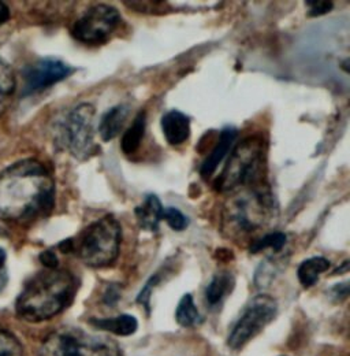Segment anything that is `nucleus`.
<instances>
[{
	"label": "nucleus",
	"instance_id": "f257e3e1",
	"mask_svg": "<svg viewBox=\"0 0 350 356\" xmlns=\"http://www.w3.org/2000/svg\"><path fill=\"white\" fill-rule=\"evenodd\" d=\"M53 204L55 182L39 161H19L0 173V220L29 222L48 216Z\"/></svg>",
	"mask_w": 350,
	"mask_h": 356
},
{
	"label": "nucleus",
	"instance_id": "f03ea898",
	"mask_svg": "<svg viewBox=\"0 0 350 356\" xmlns=\"http://www.w3.org/2000/svg\"><path fill=\"white\" fill-rule=\"evenodd\" d=\"M76 277L62 268H45L29 280L17 300V312L29 322H42L67 309L77 293Z\"/></svg>",
	"mask_w": 350,
	"mask_h": 356
},
{
	"label": "nucleus",
	"instance_id": "7ed1b4c3",
	"mask_svg": "<svg viewBox=\"0 0 350 356\" xmlns=\"http://www.w3.org/2000/svg\"><path fill=\"white\" fill-rule=\"evenodd\" d=\"M275 214L272 192L262 184L231 196L223 210L222 229L230 236L248 234L260 229Z\"/></svg>",
	"mask_w": 350,
	"mask_h": 356
},
{
	"label": "nucleus",
	"instance_id": "20e7f679",
	"mask_svg": "<svg viewBox=\"0 0 350 356\" xmlns=\"http://www.w3.org/2000/svg\"><path fill=\"white\" fill-rule=\"evenodd\" d=\"M267 144L260 134L244 138L233 151L226 168L215 181L219 192H235L264 184Z\"/></svg>",
	"mask_w": 350,
	"mask_h": 356
},
{
	"label": "nucleus",
	"instance_id": "39448f33",
	"mask_svg": "<svg viewBox=\"0 0 350 356\" xmlns=\"http://www.w3.org/2000/svg\"><path fill=\"white\" fill-rule=\"evenodd\" d=\"M122 226L112 216H104L88 225L78 236L73 238V252L89 267L111 266L121 251Z\"/></svg>",
	"mask_w": 350,
	"mask_h": 356
},
{
	"label": "nucleus",
	"instance_id": "423d86ee",
	"mask_svg": "<svg viewBox=\"0 0 350 356\" xmlns=\"http://www.w3.org/2000/svg\"><path fill=\"white\" fill-rule=\"evenodd\" d=\"M39 356H121L117 344L76 327H63L49 334Z\"/></svg>",
	"mask_w": 350,
	"mask_h": 356
},
{
	"label": "nucleus",
	"instance_id": "0eeeda50",
	"mask_svg": "<svg viewBox=\"0 0 350 356\" xmlns=\"http://www.w3.org/2000/svg\"><path fill=\"white\" fill-rule=\"evenodd\" d=\"M94 117V106L81 103L67 114L60 127V141L63 147L77 159H85L93 151Z\"/></svg>",
	"mask_w": 350,
	"mask_h": 356
},
{
	"label": "nucleus",
	"instance_id": "6e6552de",
	"mask_svg": "<svg viewBox=\"0 0 350 356\" xmlns=\"http://www.w3.org/2000/svg\"><path fill=\"white\" fill-rule=\"evenodd\" d=\"M122 22L121 13L108 4H94L74 22L72 36L85 45H100L117 32Z\"/></svg>",
	"mask_w": 350,
	"mask_h": 356
},
{
	"label": "nucleus",
	"instance_id": "1a4fd4ad",
	"mask_svg": "<svg viewBox=\"0 0 350 356\" xmlns=\"http://www.w3.org/2000/svg\"><path fill=\"white\" fill-rule=\"evenodd\" d=\"M278 305L275 299L268 295L255 296L245 310L241 318L233 327L228 336V347L231 350L242 348L249 340L256 337L262 330L265 329L276 316Z\"/></svg>",
	"mask_w": 350,
	"mask_h": 356
},
{
	"label": "nucleus",
	"instance_id": "9d476101",
	"mask_svg": "<svg viewBox=\"0 0 350 356\" xmlns=\"http://www.w3.org/2000/svg\"><path fill=\"white\" fill-rule=\"evenodd\" d=\"M73 73V67L60 59L45 58L29 66L24 73V95L49 88Z\"/></svg>",
	"mask_w": 350,
	"mask_h": 356
},
{
	"label": "nucleus",
	"instance_id": "9b49d317",
	"mask_svg": "<svg viewBox=\"0 0 350 356\" xmlns=\"http://www.w3.org/2000/svg\"><path fill=\"white\" fill-rule=\"evenodd\" d=\"M237 136H238V131L235 128L222 129V132L219 134L218 141L215 143L210 155L206 158V161L201 165V169H200L201 177L207 179L217 172L219 165L223 162L226 155L233 148V144L235 143Z\"/></svg>",
	"mask_w": 350,
	"mask_h": 356
},
{
	"label": "nucleus",
	"instance_id": "f8f14e48",
	"mask_svg": "<svg viewBox=\"0 0 350 356\" xmlns=\"http://www.w3.org/2000/svg\"><path fill=\"white\" fill-rule=\"evenodd\" d=\"M160 127L170 145H181L190 137V118L178 110L166 113L162 117Z\"/></svg>",
	"mask_w": 350,
	"mask_h": 356
},
{
	"label": "nucleus",
	"instance_id": "ddd939ff",
	"mask_svg": "<svg viewBox=\"0 0 350 356\" xmlns=\"http://www.w3.org/2000/svg\"><path fill=\"white\" fill-rule=\"evenodd\" d=\"M163 210L165 207L156 195H147L144 202L134 210L140 227L147 232H158Z\"/></svg>",
	"mask_w": 350,
	"mask_h": 356
},
{
	"label": "nucleus",
	"instance_id": "4468645a",
	"mask_svg": "<svg viewBox=\"0 0 350 356\" xmlns=\"http://www.w3.org/2000/svg\"><path fill=\"white\" fill-rule=\"evenodd\" d=\"M131 114V108L126 104H118L111 107L100 120L99 134L103 141L108 143L114 140L124 129Z\"/></svg>",
	"mask_w": 350,
	"mask_h": 356
},
{
	"label": "nucleus",
	"instance_id": "2eb2a0df",
	"mask_svg": "<svg viewBox=\"0 0 350 356\" xmlns=\"http://www.w3.org/2000/svg\"><path fill=\"white\" fill-rule=\"evenodd\" d=\"M235 286V278L230 271L217 273L206 289V300L208 306L217 307L223 300L231 295Z\"/></svg>",
	"mask_w": 350,
	"mask_h": 356
},
{
	"label": "nucleus",
	"instance_id": "dca6fc26",
	"mask_svg": "<svg viewBox=\"0 0 350 356\" xmlns=\"http://www.w3.org/2000/svg\"><path fill=\"white\" fill-rule=\"evenodd\" d=\"M330 266V261L324 257H312L306 259L297 271L299 281L304 288H310L319 281V277L326 273Z\"/></svg>",
	"mask_w": 350,
	"mask_h": 356
},
{
	"label": "nucleus",
	"instance_id": "f3484780",
	"mask_svg": "<svg viewBox=\"0 0 350 356\" xmlns=\"http://www.w3.org/2000/svg\"><path fill=\"white\" fill-rule=\"evenodd\" d=\"M145 128H147V113L140 111L135 115L131 128L124 134V137L121 140V148L125 155H131L140 148L142 138L145 136Z\"/></svg>",
	"mask_w": 350,
	"mask_h": 356
},
{
	"label": "nucleus",
	"instance_id": "a211bd4d",
	"mask_svg": "<svg viewBox=\"0 0 350 356\" xmlns=\"http://www.w3.org/2000/svg\"><path fill=\"white\" fill-rule=\"evenodd\" d=\"M92 323L106 332L118 334V336H131L138 326V322L134 316L124 314L115 318H107V319H92Z\"/></svg>",
	"mask_w": 350,
	"mask_h": 356
},
{
	"label": "nucleus",
	"instance_id": "6ab92c4d",
	"mask_svg": "<svg viewBox=\"0 0 350 356\" xmlns=\"http://www.w3.org/2000/svg\"><path fill=\"white\" fill-rule=\"evenodd\" d=\"M17 88L15 76L7 62L0 58V117L8 107Z\"/></svg>",
	"mask_w": 350,
	"mask_h": 356
},
{
	"label": "nucleus",
	"instance_id": "aec40b11",
	"mask_svg": "<svg viewBox=\"0 0 350 356\" xmlns=\"http://www.w3.org/2000/svg\"><path fill=\"white\" fill-rule=\"evenodd\" d=\"M175 318L176 322L182 326H193L200 321V312L197 310L193 296L186 293L185 296H182V299L178 303V307L175 310Z\"/></svg>",
	"mask_w": 350,
	"mask_h": 356
},
{
	"label": "nucleus",
	"instance_id": "412c9836",
	"mask_svg": "<svg viewBox=\"0 0 350 356\" xmlns=\"http://www.w3.org/2000/svg\"><path fill=\"white\" fill-rule=\"evenodd\" d=\"M288 236L282 232H274L262 236L260 238H256L251 247L249 251L252 254H259L262 251H265L267 248H271L274 252H281L282 248L286 245Z\"/></svg>",
	"mask_w": 350,
	"mask_h": 356
},
{
	"label": "nucleus",
	"instance_id": "4be33fe9",
	"mask_svg": "<svg viewBox=\"0 0 350 356\" xmlns=\"http://www.w3.org/2000/svg\"><path fill=\"white\" fill-rule=\"evenodd\" d=\"M162 221H166L175 232H182L189 226V218L175 207H165Z\"/></svg>",
	"mask_w": 350,
	"mask_h": 356
},
{
	"label": "nucleus",
	"instance_id": "5701e85b",
	"mask_svg": "<svg viewBox=\"0 0 350 356\" xmlns=\"http://www.w3.org/2000/svg\"><path fill=\"white\" fill-rule=\"evenodd\" d=\"M19 341L8 332L0 327V356H22Z\"/></svg>",
	"mask_w": 350,
	"mask_h": 356
},
{
	"label": "nucleus",
	"instance_id": "b1692460",
	"mask_svg": "<svg viewBox=\"0 0 350 356\" xmlns=\"http://www.w3.org/2000/svg\"><path fill=\"white\" fill-rule=\"evenodd\" d=\"M306 6L309 8L310 17H319V15H324V14L330 13L334 7V3L317 0V1H306Z\"/></svg>",
	"mask_w": 350,
	"mask_h": 356
},
{
	"label": "nucleus",
	"instance_id": "393cba45",
	"mask_svg": "<svg viewBox=\"0 0 350 356\" xmlns=\"http://www.w3.org/2000/svg\"><path fill=\"white\" fill-rule=\"evenodd\" d=\"M121 298V291H119V286L112 284L107 288L104 296H103V302L107 305V306H115L118 303Z\"/></svg>",
	"mask_w": 350,
	"mask_h": 356
},
{
	"label": "nucleus",
	"instance_id": "a878e982",
	"mask_svg": "<svg viewBox=\"0 0 350 356\" xmlns=\"http://www.w3.org/2000/svg\"><path fill=\"white\" fill-rule=\"evenodd\" d=\"M40 261L43 264L45 268H58V258L52 251H44L43 254L40 255Z\"/></svg>",
	"mask_w": 350,
	"mask_h": 356
},
{
	"label": "nucleus",
	"instance_id": "bb28decb",
	"mask_svg": "<svg viewBox=\"0 0 350 356\" xmlns=\"http://www.w3.org/2000/svg\"><path fill=\"white\" fill-rule=\"evenodd\" d=\"M331 293L335 296L337 300H344V299H347L348 295H349V284H348V282H344V284L335 285V286L331 289Z\"/></svg>",
	"mask_w": 350,
	"mask_h": 356
},
{
	"label": "nucleus",
	"instance_id": "cd10ccee",
	"mask_svg": "<svg viewBox=\"0 0 350 356\" xmlns=\"http://www.w3.org/2000/svg\"><path fill=\"white\" fill-rule=\"evenodd\" d=\"M8 18H10V10H8V7H7L6 3L0 1V25L4 24V22H7Z\"/></svg>",
	"mask_w": 350,
	"mask_h": 356
},
{
	"label": "nucleus",
	"instance_id": "c85d7f7f",
	"mask_svg": "<svg viewBox=\"0 0 350 356\" xmlns=\"http://www.w3.org/2000/svg\"><path fill=\"white\" fill-rule=\"evenodd\" d=\"M6 284H7V277H6L4 271L0 270V291L6 286Z\"/></svg>",
	"mask_w": 350,
	"mask_h": 356
},
{
	"label": "nucleus",
	"instance_id": "c756f323",
	"mask_svg": "<svg viewBox=\"0 0 350 356\" xmlns=\"http://www.w3.org/2000/svg\"><path fill=\"white\" fill-rule=\"evenodd\" d=\"M4 264H6V252L3 248H0V270H3Z\"/></svg>",
	"mask_w": 350,
	"mask_h": 356
}]
</instances>
